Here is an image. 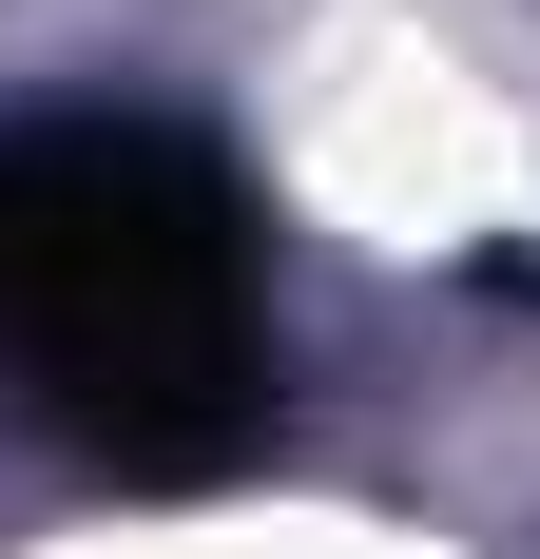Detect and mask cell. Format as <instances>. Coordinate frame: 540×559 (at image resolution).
Returning <instances> with one entry per match:
<instances>
[{
  "label": "cell",
  "mask_w": 540,
  "mask_h": 559,
  "mask_svg": "<svg viewBox=\"0 0 540 559\" xmlns=\"http://www.w3.org/2000/svg\"><path fill=\"white\" fill-rule=\"evenodd\" d=\"M270 251L174 116H20L0 135V405L116 483H213L270 425Z\"/></svg>",
  "instance_id": "cell-1"
}]
</instances>
